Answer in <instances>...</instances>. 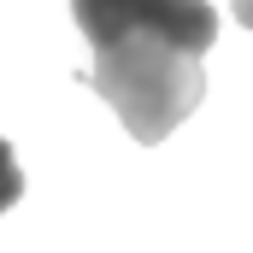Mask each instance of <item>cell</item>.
<instances>
[{
	"instance_id": "7a4b0ae2",
	"label": "cell",
	"mask_w": 253,
	"mask_h": 253,
	"mask_svg": "<svg viewBox=\"0 0 253 253\" xmlns=\"http://www.w3.org/2000/svg\"><path fill=\"white\" fill-rule=\"evenodd\" d=\"M24 200V171H18V153H12V141L0 135V212H12Z\"/></svg>"
},
{
	"instance_id": "3957f363",
	"label": "cell",
	"mask_w": 253,
	"mask_h": 253,
	"mask_svg": "<svg viewBox=\"0 0 253 253\" xmlns=\"http://www.w3.org/2000/svg\"><path fill=\"white\" fill-rule=\"evenodd\" d=\"M230 12H236V24H242V30H253V0H230Z\"/></svg>"
},
{
	"instance_id": "6da1fadb",
	"label": "cell",
	"mask_w": 253,
	"mask_h": 253,
	"mask_svg": "<svg viewBox=\"0 0 253 253\" xmlns=\"http://www.w3.org/2000/svg\"><path fill=\"white\" fill-rule=\"evenodd\" d=\"M94 47V88L135 141H165L206 94V47L218 42L212 0H71Z\"/></svg>"
}]
</instances>
